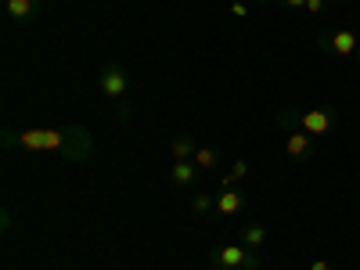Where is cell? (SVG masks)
Segmentation results:
<instances>
[{
	"instance_id": "cell-1",
	"label": "cell",
	"mask_w": 360,
	"mask_h": 270,
	"mask_svg": "<svg viewBox=\"0 0 360 270\" xmlns=\"http://www.w3.org/2000/svg\"><path fill=\"white\" fill-rule=\"evenodd\" d=\"M4 148L15 152H51L58 159H76L86 162L94 155V141H90V130L83 127H65V130H11L4 127Z\"/></svg>"
},
{
	"instance_id": "cell-2",
	"label": "cell",
	"mask_w": 360,
	"mask_h": 270,
	"mask_svg": "<svg viewBox=\"0 0 360 270\" xmlns=\"http://www.w3.org/2000/svg\"><path fill=\"white\" fill-rule=\"evenodd\" d=\"M274 123L285 130H307L310 137H324L335 130V108L317 105V108H281L274 115Z\"/></svg>"
},
{
	"instance_id": "cell-3",
	"label": "cell",
	"mask_w": 360,
	"mask_h": 270,
	"mask_svg": "<svg viewBox=\"0 0 360 270\" xmlns=\"http://www.w3.org/2000/svg\"><path fill=\"white\" fill-rule=\"evenodd\" d=\"M98 94L105 101L119 105V115H127V105H130V69L119 65V62L101 65V72H98Z\"/></svg>"
},
{
	"instance_id": "cell-4",
	"label": "cell",
	"mask_w": 360,
	"mask_h": 270,
	"mask_svg": "<svg viewBox=\"0 0 360 270\" xmlns=\"http://www.w3.org/2000/svg\"><path fill=\"white\" fill-rule=\"evenodd\" d=\"M209 266L213 270H256L259 252L245 249L242 242H220V245L209 249Z\"/></svg>"
},
{
	"instance_id": "cell-5",
	"label": "cell",
	"mask_w": 360,
	"mask_h": 270,
	"mask_svg": "<svg viewBox=\"0 0 360 270\" xmlns=\"http://www.w3.org/2000/svg\"><path fill=\"white\" fill-rule=\"evenodd\" d=\"M317 47H321V54H328V58H356V51H360V37L353 33V29H328V33H321L317 37Z\"/></svg>"
},
{
	"instance_id": "cell-6",
	"label": "cell",
	"mask_w": 360,
	"mask_h": 270,
	"mask_svg": "<svg viewBox=\"0 0 360 270\" xmlns=\"http://www.w3.org/2000/svg\"><path fill=\"white\" fill-rule=\"evenodd\" d=\"M317 155V141L307 130H288L285 134V159L288 162H310Z\"/></svg>"
},
{
	"instance_id": "cell-7",
	"label": "cell",
	"mask_w": 360,
	"mask_h": 270,
	"mask_svg": "<svg viewBox=\"0 0 360 270\" xmlns=\"http://www.w3.org/2000/svg\"><path fill=\"white\" fill-rule=\"evenodd\" d=\"M198 176H202V169L195 166V159H180V162H173L166 169L169 188H176V191H195L198 188Z\"/></svg>"
},
{
	"instance_id": "cell-8",
	"label": "cell",
	"mask_w": 360,
	"mask_h": 270,
	"mask_svg": "<svg viewBox=\"0 0 360 270\" xmlns=\"http://www.w3.org/2000/svg\"><path fill=\"white\" fill-rule=\"evenodd\" d=\"M4 11L11 22L18 25H29V22H37L40 11H44V0H4Z\"/></svg>"
},
{
	"instance_id": "cell-9",
	"label": "cell",
	"mask_w": 360,
	"mask_h": 270,
	"mask_svg": "<svg viewBox=\"0 0 360 270\" xmlns=\"http://www.w3.org/2000/svg\"><path fill=\"white\" fill-rule=\"evenodd\" d=\"M245 209V191L242 188H220L217 191V209L213 213H220V217H238Z\"/></svg>"
},
{
	"instance_id": "cell-10",
	"label": "cell",
	"mask_w": 360,
	"mask_h": 270,
	"mask_svg": "<svg viewBox=\"0 0 360 270\" xmlns=\"http://www.w3.org/2000/svg\"><path fill=\"white\" fill-rule=\"evenodd\" d=\"M238 242H242L245 249H252V252H259L263 245H266V224H242L238 227Z\"/></svg>"
},
{
	"instance_id": "cell-11",
	"label": "cell",
	"mask_w": 360,
	"mask_h": 270,
	"mask_svg": "<svg viewBox=\"0 0 360 270\" xmlns=\"http://www.w3.org/2000/svg\"><path fill=\"white\" fill-rule=\"evenodd\" d=\"M195 152H198V141H195L191 134H176V137L169 141V155H173V162H180V159H195Z\"/></svg>"
},
{
	"instance_id": "cell-12",
	"label": "cell",
	"mask_w": 360,
	"mask_h": 270,
	"mask_svg": "<svg viewBox=\"0 0 360 270\" xmlns=\"http://www.w3.org/2000/svg\"><path fill=\"white\" fill-rule=\"evenodd\" d=\"M220 162H224V155H220V148H217V144H198V152H195V166H198L202 173L217 169Z\"/></svg>"
},
{
	"instance_id": "cell-13",
	"label": "cell",
	"mask_w": 360,
	"mask_h": 270,
	"mask_svg": "<svg viewBox=\"0 0 360 270\" xmlns=\"http://www.w3.org/2000/svg\"><path fill=\"white\" fill-rule=\"evenodd\" d=\"M249 173H252V166H249L245 159H234V162H231V169L220 176V188H238Z\"/></svg>"
},
{
	"instance_id": "cell-14",
	"label": "cell",
	"mask_w": 360,
	"mask_h": 270,
	"mask_svg": "<svg viewBox=\"0 0 360 270\" xmlns=\"http://www.w3.org/2000/svg\"><path fill=\"white\" fill-rule=\"evenodd\" d=\"M188 205H191V213L205 217V213H213V209H217V195H209V191L195 188V191H191V198H188Z\"/></svg>"
},
{
	"instance_id": "cell-15",
	"label": "cell",
	"mask_w": 360,
	"mask_h": 270,
	"mask_svg": "<svg viewBox=\"0 0 360 270\" xmlns=\"http://www.w3.org/2000/svg\"><path fill=\"white\" fill-rule=\"evenodd\" d=\"M324 8H328V0H307V15H324Z\"/></svg>"
},
{
	"instance_id": "cell-16",
	"label": "cell",
	"mask_w": 360,
	"mask_h": 270,
	"mask_svg": "<svg viewBox=\"0 0 360 270\" xmlns=\"http://www.w3.org/2000/svg\"><path fill=\"white\" fill-rule=\"evenodd\" d=\"M0 231H4V234L11 231V209H4V213H0Z\"/></svg>"
},
{
	"instance_id": "cell-17",
	"label": "cell",
	"mask_w": 360,
	"mask_h": 270,
	"mask_svg": "<svg viewBox=\"0 0 360 270\" xmlns=\"http://www.w3.org/2000/svg\"><path fill=\"white\" fill-rule=\"evenodd\" d=\"M281 4H285L288 11H303V8H307V0H281Z\"/></svg>"
},
{
	"instance_id": "cell-18",
	"label": "cell",
	"mask_w": 360,
	"mask_h": 270,
	"mask_svg": "<svg viewBox=\"0 0 360 270\" xmlns=\"http://www.w3.org/2000/svg\"><path fill=\"white\" fill-rule=\"evenodd\" d=\"M231 11H234V15H238V18H245V15H249V8H245V4H242V0H238V4H231Z\"/></svg>"
},
{
	"instance_id": "cell-19",
	"label": "cell",
	"mask_w": 360,
	"mask_h": 270,
	"mask_svg": "<svg viewBox=\"0 0 360 270\" xmlns=\"http://www.w3.org/2000/svg\"><path fill=\"white\" fill-rule=\"evenodd\" d=\"M310 270H332V263H328V259H314Z\"/></svg>"
},
{
	"instance_id": "cell-20",
	"label": "cell",
	"mask_w": 360,
	"mask_h": 270,
	"mask_svg": "<svg viewBox=\"0 0 360 270\" xmlns=\"http://www.w3.org/2000/svg\"><path fill=\"white\" fill-rule=\"evenodd\" d=\"M252 4H274V0H252Z\"/></svg>"
},
{
	"instance_id": "cell-21",
	"label": "cell",
	"mask_w": 360,
	"mask_h": 270,
	"mask_svg": "<svg viewBox=\"0 0 360 270\" xmlns=\"http://www.w3.org/2000/svg\"><path fill=\"white\" fill-rule=\"evenodd\" d=\"M356 65H360V51H356Z\"/></svg>"
},
{
	"instance_id": "cell-22",
	"label": "cell",
	"mask_w": 360,
	"mask_h": 270,
	"mask_svg": "<svg viewBox=\"0 0 360 270\" xmlns=\"http://www.w3.org/2000/svg\"><path fill=\"white\" fill-rule=\"evenodd\" d=\"M231 4H238V0H231Z\"/></svg>"
},
{
	"instance_id": "cell-23",
	"label": "cell",
	"mask_w": 360,
	"mask_h": 270,
	"mask_svg": "<svg viewBox=\"0 0 360 270\" xmlns=\"http://www.w3.org/2000/svg\"><path fill=\"white\" fill-rule=\"evenodd\" d=\"M205 270H213V266H205Z\"/></svg>"
},
{
	"instance_id": "cell-24",
	"label": "cell",
	"mask_w": 360,
	"mask_h": 270,
	"mask_svg": "<svg viewBox=\"0 0 360 270\" xmlns=\"http://www.w3.org/2000/svg\"><path fill=\"white\" fill-rule=\"evenodd\" d=\"M339 4H342V0H339Z\"/></svg>"
}]
</instances>
